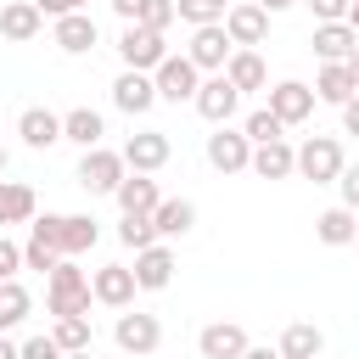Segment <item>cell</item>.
I'll use <instances>...</instances> for the list:
<instances>
[{
	"mask_svg": "<svg viewBox=\"0 0 359 359\" xmlns=\"http://www.w3.org/2000/svg\"><path fill=\"white\" fill-rule=\"evenodd\" d=\"M252 6H258V11H269V17H275V11H286V6H297V0H252Z\"/></svg>",
	"mask_w": 359,
	"mask_h": 359,
	"instance_id": "obj_46",
	"label": "cell"
},
{
	"mask_svg": "<svg viewBox=\"0 0 359 359\" xmlns=\"http://www.w3.org/2000/svg\"><path fill=\"white\" fill-rule=\"evenodd\" d=\"M342 67H348V79H353V90H359V45H353V56H348Z\"/></svg>",
	"mask_w": 359,
	"mask_h": 359,
	"instance_id": "obj_47",
	"label": "cell"
},
{
	"mask_svg": "<svg viewBox=\"0 0 359 359\" xmlns=\"http://www.w3.org/2000/svg\"><path fill=\"white\" fill-rule=\"evenodd\" d=\"M6 163H11V157H6V146H0V180H6Z\"/></svg>",
	"mask_w": 359,
	"mask_h": 359,
	"instance_id": "obj_52",
	"label": "cell"
},
{
	"mask_svg": "<svg viewBox=\"0 0 359 359\" xmlns=\"http://www.w3.org/2000/svg\"><path fill=\"white\" fill-rule=\"evenodd\" d=\"M101 241V224L90 219V213H67L62 219V258H79V252H90Z\"/></svg>",
	"mask_w": 359,
	"mask_h": 359,
	"instance_id": "obj_28",
	"label": "cell"
},
{
	"mask_svg": "<svg viewBox=\"0 0 359 359\" xmlns=\"http://www.w3.org/2000/svg\"><path fill=\"white\" fill-rule=\"evenodd\" d=\"M348 95H359V90H353V79H348V67H342V62H325V67H320V79H314V101L342 107Z\"/></svg>",
	"mask_w": 359,
	"mask_h": 359,
	"instance_id": "obj_29",
	"label": "cell"
},
{
	"mask_svg": "<svg viewBox=\"0 0 359 359\" xmlns=\"http://www.w3.org/2000/svg\"><path fill=\"white\" fill-rule=\"evenodd\" d=\"M348 6H353V0H309L314 22H348Z\"/></svg>",
	"mask_w": 359,
	"mask_h": 359,
	"instance_id": "obj_41",
	"label": "cell"
},
{
	"mask_svg": "<svg viewBox=\"0 0 359 359\" xmlns=\"http://www.w3.org/2000/svg\"><path fill=\"white\" fill-rule=\"evenodd\" d=\"M224 0H174V17L180 22H191V28H213V22H224Z\"/></svg>",
	"mask_w": 359,
	"mask_h": 359,
	"instance_id": "obj_33",
	"label": "cell"
},
{
	"mask_svg": "<svg viewBox=\"0 0 359 359\" xmlns=\"http://www.w3.org/2000/svg\"><path fill=\"white\" fill-rule=\"evenodd\" d=\"M269 112L280 118V129L309 123V118H314V90H309L303 79H280V84H269Z\"/></svg>",
	"mask_w": 359,
	"mask_h": 359,
	"instance_id": "obj_8",
	"label": "cell"
},
{
	"mask_svg": "<svg viewBox=\"0 0 359 359\" xmlns=\"http://www.w3.org/2000/svg\"><path fill=\"white\" fill-rule=\"evenodd\" d=\"M297 174L314 180V185H337V174H342V146H337V135H309V140L297 146Z\"/></svg>",
	"mask_w": 359,
	"mask_h": 359,
	"instance_id": "obj_2",
	"label": "cell"
},
{
	"mask_svg": "<svg viewBox=\"0 0 359 359\" xmlns=\"http://www.w3.org/2000/svg\"><path fill=\"white\" fill-rule=\"evenodd\" d=\"M28 314H34V297H28V286H22V280H0V331L22 325Z\"/></svg>",
	"mask_w": 359,
	"mask_h": 359,
	"instance_id": "obj_31",
	"label": "cell"
},
{
	"mask_svg": "<svg viewBox=\"0 0 359 359\" xmlns=\"http://www.w3.org/2000/svg\"><path fill=\"white\" fill-rule=\"evenodd\" d=\"M112 107L118 112H129V118H140V112H151L157 107V84H151V73H118L112 79Z\"/></svg>",
	"mask_w": 359,
	"mask_h": 359,
	"instance_id": "obj_13",
	"label": "cell"
},
{
	"mask_svg": "<svg viewBox=\"0 0 359 359\" xmlns=\"http://www.w3.org/2000/svg\"><path fill=\"white\" fill-rule=\"evenodd\" d=\"M56 258H62V252H50L45 241H34V236H28V247H22V269H39V275H50V269H56Z\"/></svg>",
	"mask_w": 359,
	"mask_h": 359,
	"instance_id": "obj_37",
	"label": "cell"
},
{
	"mask_svg": "<svg viewBox=\"0 0 359 359\" xmlns=\"http://www.w3.org/2000/svg\"><path fill=\"white\" fill-rule=\"evenodd\" d=\"M353 45H359V34L348 22H314V56L320 62H348Z\"/></svg>",
	"mask_w": 359,
	"mask_h": 359,
	"instance_id": "obj_22",
	"label": "cell"
},
{
	"mask_svg": "<svg viewBox=\"0 0 359 359\" xmlns=\"http://www.w3.org/2000/svg\"><path fill=\"white\" fill-rule=\"evenodd\" d=\"M314 359H325V353H314Z\"/></svg>",
	"mask_w": 359,
	"mask_h": 359,
	"instance_id": "obj_54",
	"label": "cell"
},
{
	"mask_svg": "<svg viewBox=\"0 0 359 359\" xmlns=\"http://www.w3.org/2000/svg\"><path fill=\"white\" fill-rule=\"evenodd\" d=\"M34 213H39L34 185H22V180H0V230H6V224H34Z\"/></svg>",
	"mask_w": 359,
	"mask_h": 359,
	"instance_id": "obj_18",
	"label": "cell"
},
{
	"mask_svg": "<svg viewBox=\"0 0 359 359\" xmlns=\"http://www.w3.org/2000/svg\"><path fill=\"white\" fill-rule=\"evenodd\" d=\"M258 180H292L297 174V146L286 140H269V146H252V163H247Z\"/></svg>",
	"mask_w": 359,
	"mask_h": 359,
	"instance_id": "obj_17",
	"label": "cell"
},
{
	"mask_svg": "<svg viewBox=\"0 0 359 359\" xmlns=\"http://www.w3.org/2000/svg\"><path fill=\"white\" fill-rule=\"evenodd\" d=\"M118 56H123L129 73H157V62L168 56V39L151 34V28H140V22H123V34H118Z\"/></svg>",
	"mask_w": 359,
	"mask_h": 359,
	"instance_id": "obj_1",
	"label": "cell"
},
{
	"mask_svg": "<svg viewBox=\"0 0 359 359\" xmlns=\"http://www.w3.org/2000/svg\"><path fill=\"white\" fill-rule=\"evenodd\" d=\"M353 230H359V213H348L342 202L325 208V213L314 219V236H320L325 247H353Z\"/></svg>",
	"mask_w": 359,
	"mask_h": 359,
	"instance_id": "obj_27",
	"label": "cell"
},
{
	"mask_svg": "<svg viewBox=\"0 0 359 359\" xmlns=\"http://www.w3.org/2000/svg\"><path fill=\"white\" fill-rule=\"evenodd\" d=\"M17 269H22V247L0 236V280H17Z\"/></svg>",
	"mask_w": 359,
	"mask_h": 359,
	"instance_id": "obj_42",
	"label": "cell"
},
{
	"mask_svg": "<svg viewBox=\"0 0 359 359\" xmlns=\"http://www.w3.org/2000/svg\"><path fill=\"white\" fill-rule=\"evenodd\" d=\"M342 135H359V95L342 101Z\"/></svg>",
	"mask_w": 359,
	"mask_h": 359,
	"instance_id": "obj_45",
	"label": "cell"
},
{
	"mask_svg": "<svg viewBox=\"0 0 359 359\" xmlns=\"http://www.w3.org/2000/svg\"><path fill=\"white\" fill-rule=\"evenodd\" d=\"M50 39H56V50L84 56L101 34H95V17H90V11H73V17H56V34H50Z\"/></svg>",
	"mask_w": 359,
	"mask_h": 359,
	"instance_id": "obj_20",
	"label": "cell"
},
{
	"mask_svg": "<svg viewBox=\"0 0 359 359\" xmlns=\"http://www.w3.org/2000/svg\"><path fill=\"white\" fill-rule=\"evenodd\" d=\"M146 6H151V0H112V11H118L123 22H140V17H146Z\"/></svg>",
	"mask_w": 359,
	"mask_h": 359,
	"instance_id": "obj_44",
	"label": "cell"
},
{
	"mask_svg": "<svg viewBox=\"0 0 359 359\" xmlns=\"http://www.w3.org/2000/svg\"><path fill=\"white\" fill-rule=\"evenodd\" d=\"M151 84H157V101H196V84H202V73L185 62V56H163L157 62V73H151Z\"/></svg>",
	"mask_w": 359,
	"mask_h": 359,
	"instance_id": "obj_7",
	"label": "cell"
},
{
	"mask_svg": "<svg viewBox=\"0 0 359 359\" xmlns=\"http://www.w3.org/2000/svg\"><path fill=\"white\" fill-rule=\"evenodd\" d=\"M230 34L213 22V28H191V45H185V62L196 67V73H224V62H230Z\"/></svg>",
	"mask_w": 359,
	"mask_h": 359,
	"instance_id": "obj_6",
	"label": "cell"
},
{
	"mask_svg": "<svg viewBox=\"0 0 359 359\" xmlns=\"http://www.w3.org/2000/svg\"><path fill=\"white\" fill-rule=\"evenodd\" d=\"M123 157L118 151H107V146H90L84 157H79V185L90 191V196H112L118 185H123Z\"/></svg>",
	"mask_w": 359,
	"mask_h": 359,
	"instance_id": "obj_3",
	"label": "cell"
},
{
	"mask_svg": "<svg viewBox=\"0 0 359 359\" xmlns=\"http://www.w3.org/2000/svg\"><path fill=\"white\" fill-rule=\"evenodd\" d=\"M135 275H129V264H101L95 275H90V297L95 303H107V309H129L135 303Z\"/></svg>",
	"mask_w": 359,
	"mask_h": 359,
	"instance_id": "obj_12",
	"label": "cell"
},
{
	"mask_svg": "<svg viewBox=\"0 0 359 359\" xmlns=\"http://www.w3.org/2000/svg\"><path fill=\"white\" fill-rule=\"evenodd\" d=\"M224 79H230L241 95H252V90H269V67H264V56H258V50H230V62H224Z\"/></svg>",
	"mask_w": 359,
	"mask_h": 359,
	"instance_id": "obj_21",
	"label": "cell"
},
{
	"mask_svg": "<svg viewBox=\"0 0 359 359\" xmlns=\"http://www.w3.org/2000/svg\"><path fill=\"white\" fill-rule=\"evenodd\" d=\"M112 337H118V348H123V353L146 359V353H157V342H163V320H157V314H140V309H118Z\"/></svg>",
	"mask_w": 359,
	"mask_h": 359,
	"instance_id": "obj_4",
	"label": "cell"
},
{
	"mask_svg": "<svg viewBox=\"0 0 359 359\" xmlns=\"http://www.w3.org/2000/svg\"><path fill=\"white\" fill-rule=\"evenodd\" d=\"M118 157H123V168H129V174H157V168L168 163V135H163V129H140V135H129V140H123V151H118Z\"/></svg>",
	"mask_w": 359,
	"mask_h": 359,
	"instance_id": "obj_10",
	"label": "cell"
},
{
	"mask_svg": "<svg viewBox=\"0 0 359 359\" xmlns=\"http://www.w3.org/2000/svg\"><path fill=\"white\" fill-rule=\"evenodd\" d=\"M191 107H196V112H202V118L219 129V123H230V118H236V107H241V90H236L224 73H208V79L196 84V101H191Z\"/></svg>",
	"mask_w": 359,
	"mask_h": 359,
	"instance_id": "obj_5",
	"label": "cell"
},
{
	"mask_svg": "<svg viewBox=\"0 0 359 359\" xmlns=\"http://www.w3.org/2000/svg\"><path fill=\"white\" fill-rule=\"evenodd\" d=\"M62 359H95V348H84V353H62Z\"/></svg>",
	"mask_w": 359,
	"mask_h": 359,
	"instance_id": "obj_51",
	"label": "cell"
},
{
	"mask_svg": "<svg viewBox=\"0 0 359 359\" xmlns=\"http://www.w3.org/2000/svg\"><path fill=\"white\" fill-rule=\"evenodd\" d=\"M241 135H247L252 146H269V140H286V129H280V118H275L269 107H258V112H247V123H241Z\"/></svg>",
	"mask_w": 359,
	"mask_h": 359,
	"instance_id": "obj_34",
	"label": "cell"
},
{
	"mask_svg": "<svg viewBox=\"0 0 359 359\" xmlns=\"http://www.w3.org/2000/svg\"><path fill=\"white\" fill-rule=\"evenodd\" d=\"M39 28H45V17H39V6H34V0H6V6H0V34H6V39L28 45Z\"/></svg>",
	"mask_w": 359,
	"mask_h": 359,
	"instance_id": "obj_19",
	"label": "cell"
},
{
	"mask_svg": "<svg viewBox=\"0 0 359 359\" xmlns=\"http://www.w3.org/2000/svg\"><path fill=\"white\" fill-rule=\"evenodd\" d=\"M348 28H353V34H359V0H353V6H348Z\"/></svg>",
	"mask_w": 359,
	"mask_h": 359,
	"instance_id": "obj_50",
	"label": "cell"
},
{
	"mask_svg": "<svg viewBox=\"0 0 359 359\" xmlns=\"http://www.w3.org/2000/svg\"><path fill=\"white\" fill-rule=\"evenodd\" d=\"M129 275H135V286H140V292H163V286L174 280V252L157 241V247L135 252V269H129Z\"/></svg>",
	"mask_w": 359,
	"mask_h": 359,
	"instance_id": "obj_16",
	"label": "cell"
},
{
	"mask_svg": "<svg viewBox=\"0 0 359 359\" xmlns=\"http://www.w3.org/2000/svg\"><path fill=\"white\" fill-rule=\"evenodd\" d=\"M168 22H174V0H151L140 17V28H151V34H168Z\"/></svg>",
	"mask_w": 359,
	"mask_h": 359,
	"instance_id": "obj_40",
	"label": "cell"
},
{
	"mask_svg": "<svg viewBox=\"0 0 359 359\" xmlns=\"http://www.w3.org/2000/svg\"><path fill=\"white\" fill-rule=\"evenodd\" d=\"M353 247H359V230H353Z\"/></svg>",
	"mask_w": 359,
	"mask_h": 359,
	"instance_id": "obj_53",
	"label": "cell"
},
{
	"mask_svg": "<svg viewBox=\"0 0 359 359\" xmlns=\"http://www.w3.org/2000/svg\"><path fill=\"white\" fill-rule=\"evenodd\" d=\"M208 163H213L219 174H241V168L252 163V140H247L241 129H230V123H219V129L208 135Z\"/></svg>",
	"mask_w": 359,
	"mask_h": 359,
	"instance_id": "obj_11",
	"label": "cell"
},
{
	"mask_svg": "<svg viewBox=\"0 0 359 359\" xmlns=\"http://www.w3.org/2000/svg\"><path fill=\"white\" fill-rule=\"evenodd\" d=\"M112 196H118V208H123V213H151V208L163 202V191H157V180H151V174H123V185H118Z\"/></svg>",
	"mask_w": 359,
	"mask_h": 359,
	"instance_id": "obj_25",
	"label": "cell"
},
{
	"mask_svg": "<svg viewBox=\"0 0 359 359\" xmlns=\"http://www.w3.org/2000/svg\"><path fill=\"white\" fill-rule=\"evenodd\" d=\"M280 359H314V353H325V337H320V325L314 320H292L286 331H280V348H275Z\"/></svg>",
	"mask_w": 359,
	"mask_h": 359,
	"instance_id": "obj_24",
	"label": "cell"
},
{
	"mask_svg": "<svg viewBox=\"0 0 359 359\" xmlns=\"http://www.w3.org/2000/svg\"><path fill=\"white\" fill-rule=\"evenodd\" d=\"M241 359H280V353H275V348H252V342H247V353H241Z\"/></svg>",
	"mask_w": 359,
	"mask_h": 359,
	"instance_id": "obj_48",
	"label": "cell"
},
{
	"mask_svg": "<svg viewBox=\"0 0 359 359\" xmlns=\"http://www.w3.org/2000/svg\"><path fill=\"white\" fill-rule=\"evenodd\" d=\"M196 353H202V359H241V353H247V331H241L236 320H213V325H202Z\"/></svg>",
	"mask_w": 359,
	"mask_h": 359,
	"instance_id": "obj_14",
	"label": "cell"
},
{
	"mask_svg": "<svg viewBox=\"0 0 359 359\" xmlns=\"http://www.w3.org/2000/svg\"><path fill=\"white\" fill-rule=\"evenodd\" d=\"M118 241H123L129 252H146V247H157L151 213H123V219H118Z\"/></svg>",
	"mask_w": 359,
	"mask_h": 359,
	"instance_id": "obj_32",
	"label": "cell"
},
{
	"mask_svg": "<svg viewBox=\"0 0 359 359\" xmlns=\"http://www.w3.org/2000/svg\"><path fill=\"white\" fill-rule=\"evenodd\" d=\"M0 359H17V342H11L6 331H0Z\"/></svg>",
	"mask_w": 359,
	"mask_h": 359,
	"instance_id": "obj_49",
	"label": "cell"
},
{
	"mask_svg": "<svg viewBox=\"0 0 359 359\" xmlns=\"http://www.w3.org/2000/svg\"><path fill=\"white\" fill-rule=\"evenodd\" d=\"M337 191H342V208H348V213H359V163H342Z\"/></svg>",
	"mask_w": 359,
	"mask_h": 359,
	"instance_id": "obj_39",
	"label": "cell"
},
{
	"mask_svg": "<svg viewBox=\"0 0 359 359\" xmlns=\"http://www.w3.org/2000/svg\"><path fill=\"white\" fill-rule=\"evenodd\" d=\"M191 224H196V208H191L185 196H163V202L151 208V230H157V241H163V236H185Z\"/></svg>",
	"mask_w": 359,
	"mask_h": 359,
	"instance_id": "obj_26",
	"label": "cell"
},
{
	"mask_svg": "<svg viewBox=\"0 0 359 359\" xmlns=\"http://www.w3.org/2000/svg\"><path fill=\"white\" fill-rule=\"evenodd\" d=\"M50 337H56L62 353H84V348H95V337H90V314H62V320L50 325Z\"/></svg>",
	"mask_w": 359,
	"mask_h": 359,
	"instance_id": "obj_30",
	"label": "cell"
},
{
	"mask_svg": "<svg viewBox=\"0 0 359 359\" xmlns=\"http://www.w3.org/2000/svg\"><path fill=\"white\" fill-rule=\"evenodd\" d=\"M90 286H73V292H45V309H50V320H62V314H90Z\"/></svg>",
	"mask_w": 359,
	"mask_h": 359,
	"instance_id": "obj_35",
	"label": "cell"
},
{
	"mask_svg": "<svg viewBox=\"0 0 359 359\" xmlns=\"http://www.w3.org/2000/svg\"><path fill=\"white\" fill-rule=\"evenodd\" d=\"M17 135H22V146L50 151V146L62 140V118H56L50 107H22V112H17Z\"/></svg>",
	"mask_w": 359,
	"mask_h": 359,
	"instance_id": "obj_15",
	"label": "cell"
},
{
	"mask_svg": "<svg viewBox=\"0 0 359 359\" xmlns=\"http://www.w3.org/2000/svg\"><path fill=\"white\" fill-rule=\"evenodd\" d=\"M17 359H62V348H56V337L45 331V337H28V342H17Z\"/></svg>",
	"mask_w": 359,
	"mask_h": 359,
	"instance_id": "obj_38",
	"label": "cell"
},
{
	"mask_svg": "<svg viewBox=\"0 0 359 359\" xmlns=\"http://www.w3.org/2000/svg\"><path fill=\"white\" fill-rule=\"evenodd\" d=\"M62 219H67V213H34L28 236H34V241H45L50 252H62Z\"/></svg>",
	"mask_w": 359,
	"mask_h": 359,
	"instance_id": "obj_36",
	"label": "cell"
},
{
	"mask_svg": "<svg viewBox=\"0 0 359 359\" xmlns=\"http://www.w3.org/2000/svg\"><path fill=\"white\" fill-rule=\"evenodd\" d=\"M224 34H230V45L236 50H258L264 45V34H269V11H258L252 0H241V6H230L224 11V22H219Z\"/></svg>",
	"mask_w": 359,
	"mask_h": 359,
	"instance_id": "obj_9",
	"label": "cell"
},
{
	"mask_svg": "<svg viewBox=\"0 0 359 359\" xmlns=\"http://www.w3.org/2000/svg\"><path fill=\"white\" fill-rule=\"evenodd\" d=\"M39 6V17H73V11H84V0H34Z\"/></svg>",
	"mask_w": 359,
	"mask_h": 359,
	"instance_id": "obj_43",
	"label": "cell"
},
{
	"mask_svg": "<svg viewBox=\"0 0 359 359\" xmlns=\"http://www.w3.org/2000/svg\"><path fill=\"white\" fill-rule=\"evenodd\" d=\"M101 135H107V118L95 112V107H73V112H62V140H73V146H101Z\"/></svg>",
	"mask_w": 359,
	"mask_h": 359,
	"instance_id": "obj_23",
	"label": "cell"
}]
</instances>
